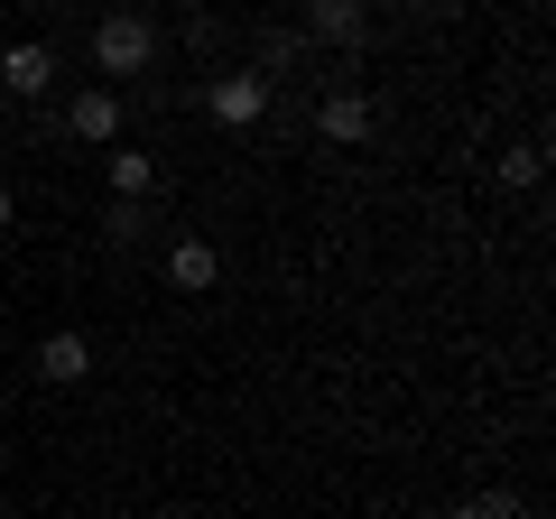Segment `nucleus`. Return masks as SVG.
Here are the masks:
<instances>
[{
  "instance_id": "f8f14e48",
  "label": "nucleus",
  "mask_w": 556,
  "mask_h": 519,
  "mask_svg": "<svg viewBox=\"0 0 556 519\" xmlns=\"http://www.w3.org/2000/svg\"><path fill=\"white\" fill-rule=\"evenodd\" d=\"M0 232H10V186H0Z\"/></svg>"
},
{
  "instance_id": "f03ea898",
  "label": "nucleus",
  "mask_w": 556,
  "mask_h": 519,
  "mask_svg": "<svg viewBox=\"0 0 556 519\" xmlns=\"http://www.w3.org/2000/svg\"><path fill=\"white\" fill-rule=\"evenodd\" d=\"M204 112H214L223 130H251V121L269 112V75H214L204 84Z\"/></svg>"
},
{
  "instance_id": "1a4fd4ad",
  "label": "nucleus",
  "mask_w": 556,
  "mask_h": 519,
  "mask_svg": "<svg viewBox=\"0 0 556 519\" xmlns=\"http://www.w3.org/2000/svg\"><path fill=\"white\" fill-rule=\"evenodd\" d=\"M149 186H159V159L149 149H112V204H139Z\"/></svg>"
},
{
  "instance_id": "20e7f679",
  "label": "nucleus",
  "mask_w": 556,
  "mask_h": 519,
  "mask_svg": "<svg viewBox=\"0 0 556 519\" xmlns=\"http://www.w3.org/2000/svg\"><path fill=\"white\" fill-rule=\"evenodd\" d=\"M167 279H177L186 298H204V288L223 279V260H214V241H204V232H186L177 251H167Z\"/></svg>"
},
{
  "instance_id": "f257e3e1",
  "label": "nucleus",
  "mask_w": 556,
  "mask_h": 519,
  "mask_svg": "<svg viewBox=\"0 0 556 519\" xmlns=\"http://www.w3.org/2000/svg\"><path fill=\"white\" fill-rule=\"evenodd\" d=\"M93 65L102 75H149V65H159V20H139V10L93 20Z\"/></svg>"
},
{
  "instance_id": "6e6552de",
  "label": "nucleus",
  "mask_w": 556,
  "mask_h": 519,
  "mask_svg": "<svg viewBox=\"0 0 556 519\" xmlns=\"http://www.w3.org/2000/svg\"><path fill=\"white\" fill-rule=\"evenodd\" d=\"M306 38L353 47V38H362V0H306Z\"/></svg>"
},
{
  "instance_id": "7ed1b4c3",
  "label": "nucleus",
  "mask_w": 556,
  "mask_h": 519,
  "mask_svg": "<svg viewBox=\"0 0 556 519\" xmlns=\"http://www.w3.org/2000/svg\"><path fill=\"white\" fill-rule=\"evenodd\" d=\"M47 84H56V56H47L38 38H28V47H10V56H0V93H20V102H38Z\"/></svg>"
},
{
  "instance_id": "9d476101",
  "label": "nucleus",
  "mask_w": 556,
  "mask_h": 519,
  "mask_svg": "<svg viewBox=\"0 0 556 519\" xmlns=\"http://www.w3.org/2000/svg\"><path fill=\"white\" fill-rule=\"evenodd\" d=\"M547 177V159H538V149H510V159H501V186H538Z\"/></svg>"
},
{
  "instance_id": "39448f33",
  "label": "nucleus",
  "mask_w": 556,
  "mask_h": 519,
  "mask_svg": "<svg viewBox=\"0 0 556 519\" xmlns=\"http://www.w3.org/2000/svg\"><path fill=\"white\" fill-rule=\"evenodd\" d=\"M316 130L343 140V149H362V140H371V102H362V93H325L316 102Z\"/></svg>"
},
{
  "instance_id": "423d86ee",
  "label": "nucleus",
  "mask_w": 556,
  "mask_h": 519,
  "mask_svg": "<svg viewBox=\"0 0 556 519\" xmlns=\"http://www.w3.org/2000/svg\"><path fill=\"white\" fill-rule=\"evenodd\" d=\"M65 130H75V140H121V102L112 93H102V84H93V93H75V102H65Z\"/></svg>"
},
{
  "instance_id": "0eeeda50",
  "label": "nucleus",
  "mask_w": 556,
  "mask_h": 519,
  "mask_svg": "<svg viewBox=\"0 0 556 519\" xmlns=\"http://www.w3.org/2000/svg\"><path fill=\"white\" fill-rule=\"evenodd\" d=\"M38 371H47V380H56V390H65V380H84V371H93V343H84L75 325H56V334L38 343Z\"/></svg>"
},
{
  "instance_id": "9b49d317",
  "label": "nucleus",
  "mask_w": 556,
  "mask_h": 519,
  "mask_svg": "<svg viewBox=\"0 0 556 519\" xmlns=\"http://www.w3.org/2000/svg\"><path fill=\"white\" fill-rule=\"evenodd\" d=\"M455 519H519V501H510V492H473Z\"/></svg>"
},
{
  "instance_id": "ddd939ff",
  "label": "nucleus",
  "mask_w": 556,
  "mask_h": 519,
  "mask_svg": "<svg viewBox=\"0 0 556 519\" xmlns=\"http://www.w3.org/2000/svg\"><path fill=\"white\" fill-rule=\"evenodd\" d=\"M0 121H10V93H0Z\"/></svg>"
}]
</instances>
